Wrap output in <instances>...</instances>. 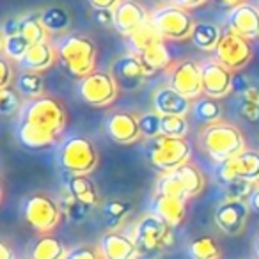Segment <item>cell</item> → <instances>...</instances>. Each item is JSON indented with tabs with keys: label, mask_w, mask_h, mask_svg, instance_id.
Returning <instances> with one entry per match:
<instances>
[{
	"label": "cell",
	"mask_w": 259,
	"mask_h": 259,
	"mask_svg": "<svg viewBox=\"0 0 259 259\" xmlns=\"http://www.w3.org/2000/svg\"><path fill=\"white\" fill-rule=\"evenodd\" d=\"M247 202H248V206H250V211L259 213V185H255V187H254L252 194L248 195Z\"/></svg>",
	"instance_id": "obj_47"
},
{
	"label": "cell",
	"mask_w": 259,
	"mask_h": 259,
	"mask_svg": "<svg viewBox=\"0 0 259 259\" xmlns=\"http://www.w3.org/2000/svg\"><path fill=\"white\" fill-rule=\"evenodd\" d=\"M234 180H245L248 183L259 185V151L245 149L234 158L219 163L217 169V181L220 187L231 183Z\"/></svg>",
	"instance_id": "obj_11"
},
{
	"label": "cell",
	"mask_w": 259,
	"mask_h": 259,
	"mask_svg": "<svg viewBox=\"0 0 259 259\" xmlns=\"http://www.w3.org/2000/svg\"><path fill=\"white\" fill-rule=\"evenodd\" d=\"M69 250L66 245L52 234H41L30 247V259H66Z\"/></svg>",
	"instance_id": "obj_25"
},
{
	"label": "cell",
	"mask_w": 259,
	"mask_h": 259,
	"mask_svg": "<svg viewBox=\"0 0 259 259\" xmlns=\"http://www.w3.org/2000/svg\"><path fill=\"white\" fill-rule=\"evenodd\" d=\"M250 215V206L247 201L240 199H224L213 213L215 226L222 231L224 234L236 236L245 229V224Z\"/></svg>",
	"instance_id": "obj_13"
},
{
	"label": "cell",
	"mask_w": 259,
	"mask_h": 259,
	"mask_svg": "<svg viewBox=\"0 0 259 259\" xmlns=\"http://www.w3.org/2000/svg\"><path fill=\"white\" fill-rule=\"evenodd\" d=\"M151 13L139 0H121V4L114 9V29L122 37H128L149 23Z\"/></svg>",
	"instance_id": "obj_17"
},
{
	"label": "cell",
	"mask_w": 259,
	"mask_h": 259,
	"mask_svg": "<svg viewBox=\"0 0 259 259\" xmlns=\"http://www.w3.org/2000/svg\"><path fill=\"white\" fill-rule=\"evenodd\" d=\"M139 124H141L142 137H144L146 141L162 135V115H160L158 112L151 110V112L142 114L141 117H139Z\"/></svg>",
	"instance_id": "obj_39"
},
{
	"label": "cell",
	"mask_w": 259,
	"mask_h": 259,
	"mask_svg": "<svg viewBox=\"0 0 259 259\" xmlns=\"http://www.w3.org/2000/svg\"><path fill=\"white\" fill-rule=\"evenodd\" d=\"M219 2L224 6H229V8H234V6H238V4H243L245 0H219Z\"/></svg>",
	"instance_id": "obj_50"
},
{
	"label": "cell",
	"mask_w": 259,
	"mask_h": 259,
	"mask_svg": "<svg viewBox=\"0 0 259 259\" xmlns=\"http://www.w3.org/2000/svg\"><path fill=\"white\" fill-rule=\"evenodd\" d=\"M160 2H169V0H160ZM172 2H174V0H172Z\"/></svg>",
	"instance_id": "obj_52"
},
{
	"label": "cell",
	"mask_w": 259,
	"mask_h": 259,
	"mask_svg": "<svg viewBox=\"0 0 259 259\" xmlns=\"http://www.w3.org/2000/svg\"><path fill=\"white\" fill-rule=\"evenodd\" d=\"M192 259H220V247L213 236H199L188 245Z\"/></svg>",
	"instance_id": "obj_36"
},
{
	"label": "cell",
	"mask_w": 259,
	"mask_h": 259,
	"mask_svg": "<svg viewBox=\"0 0 259 259\" xmlns=\"http://www.w3.org/2000/svg\"><path fill=\"white\" fill-rule=\"evenodd\" d=\"M153 110L160 115H188L192 110V100L170 85H162L153 94Z\"/></svg>",
	"instance_id": "obj_20"
},
{
	"label": "cell",
	"mask_w": 259,
	"mask_h": 259,
	"mask_svg": "<svg viewBox=\"0 0 259 259\" xmlns=\"http://www.w3.org/2000/svg\"><path fill=\"white\" fill-rule=\"evenodd\" d=\"M100 211L101 220L108 227V231H117V227H121V224H124V220L128 219L130 211H132V204L128 201H122V199H112L101 206Z\"/></svg>",
	"instance_id": "obj_31"
},
{
	"label": "cell",
	"mask_w": 259,
	"mask_h": 259,
	"mask_svg": "<svg viewBox=\"0 0 259 259\" xmlns=\"http://www.w3.org/2000/svg\"><path fill=\"white\" fill-rule=\"evenodd\" d=\"M190 114L194 115V119L197 122L208 126V124H213V122L222 121V105H220L219 100L201 96L199 100L192 101Z\"/></svg>",
	"instance_id": "obj_29"
},
{
	"label": "cell",
	"mask_w": 259,
	"mask_h": 259,
	"mask_svg": "<svg viewBox=\"0 0 259 259\" xmlns=\"http://www.w3.org/2000/svg\"><path fill=\"white\" fill-rule=\"evenodd\" d=\"M57 61L66 73L75 78H83L96 71L98 47L91 36L80 32L62 34L55 45Z\"/></svg>",
	"instance_id": "obj_2"
},
{
	"label": "cell",
	"mask_w": 259,
	"mask_h": 259,
	"mask_svg": "<svg viewBox=\"0 0 259 259\" xmlns=\"http://www.w3.org/2000/svg\"><path fill=\"white\" fill-rule=\"evenodd\" d=\"M202 94L213 100H222L233 93V71L215 59H208L201 64Z\"/></svg>",
	"instance_id": "obj_14"
},
{
	"label": "cell",
	"mask_w": 259,
	"mask_h": 259,
	"mask_svg": "<svg viewBox=\"0 0 259 259\" xmlns=\"http://www.w3.org/2000/svg\"><path fill=\"white\" fill-rule=\"evenodd\" d=\"M255 185L248 183L245 180H234L231 183L224 185V194H226V199H240V201H247L248 195L252 194Z\"/></svg>",
	"instance_id": "obj_40"
},
{
	"label": "cell",
	"mask_w": 259,
	"mask_h": 259,
	"mask_svg": "<svg viewBox=\"0 0 259 259\" xmlns=\"http://www.w3.org/2000/svg\"><path fill=\"white\" fill-rule=\"evenodd\" d=\"M55 61H57V50L50 41H45V43L32 45L25 57L18 62V66L22 68V71L43 73L50 69L55 64Z\"/></svg>",
	"instance_id": "obj_21"
},
{
	"label": "cell",
	"mask_w": 259,
	"mask_h": 259,
	"mask_svg": "<svg viewBox=\"0 0 259 259\" xmlns=\"http://www.w3.org/2000/svg\"><path fill=\"white\" fill-rule=\"evenodd\" d=\"M68 126V112L54 96L25 100L16 122V139L27 149L54 146Z\"/></svg>",
	"instance_id": "obj_1"
},
{
	"label": "cell",
	"mask_w": 259,
	"mask_h": 259,
	"mask_svg": "<svg viewBox=\"0 0 259 259\" xmlns=\"http://www.w3.org/2000/svg\"><path fill=\"white\" fill-rule=\"evenodd\" d=\"M57 163L66 174L89 176L100 163V153L89 137L71 135L64 139L59 146Z\"/></svg>",
	"instance_id": "obj_5"
},
{
	"label": "cell",
	"mask_w": 259,
	"mask_h": 259,
	"mask_svg": "<svg viewBox=\"0 0 259 259\" xmlns=\"http://www.w3.org/2000/svg\"><path fill=\"white\" fill-rule=\"evenodd\" d=\"M78 98L91 107H107L117 98L119 87L110 71H93L78 80Z\"/></svg>",
	"instance_id": "obj_9"
},
{
	"label": "cell",
	"mask_w": 259,
	"mask_h": 259,
	"mask_svg": "<svg viewBox=\"0 0 259 259\" xmlns=\"http://www.w3.org/2000/svg\"><path fill=\"white\" fill-rule=\"evenodd\" d=\"M165 41L162 36H160L158 30L153 27L151 20L149 23H146L144 27H141L139 30H135L132 36L126 37V45H128V50L135 55H142L144 52H148L149 48H153L155 45Z\"/></svg>",
	"instance_id": "obj_26"
},
{
	"label": "cell",
	"mask_w": 259,
	"mask_h": 259,
	"mask_svg": "<svg viewBox=\"0 0 259 259\" xmlns=\"http://www.w3.org/2000/svg\"><path fill=\"white\" fill-rule=\"evenodd\" d=\"M20 34L29 41L30 45L45 43V41H50V34L45 29L43 22H41L39 11H30L25 15H20Z\"/></svg>",
	"instance_id": "obj_28"
},
{
	"label": "cell",
	"mask_w": 259,
	"mask_h": 259,
	"mask_svg": "<svg viewBox=\"0 0 259 259\" xmlns=\"http://www.w3.org/2000/svg\"><path fill=\"white\" fill-rule=\"evenodd\" d=\"M167 75H169V85L188 100L195 101L204 96L201 64L192 59H181L178 62H172L167 69Z\"/></svg>",
	"instance_id": "obj_10"
},
{
	"label": "cell",
	"mask_w": 259,
	"mask_h": 259,
	"mask_svg": "<svg viewBox=\"0 0 259 259\" xmlns=\"http://www.w3.org/2000/svg\"><path fill=\"white\" fill-rule=\"evenodd\" d=\"M93 20L103 29H110L114 27V11L108 9H93Z\"/></svg>",
	"instance_id": "obj_44"
},
{
	"label": "cell",
	"mask_w": 259,
	"mask_h": 259,
	"mask_svg": "<svg viewBox=\"0 0 259 259\" xmlns=\"http://www.w3.org/2000/svg\"><path fill=\"white\" fill-rule=\"evenodd\" d=\"M213 59L219 61L222 66H226L229 71L236 73L243 69L252 59V45L250 41L227 30L222 34V39L217 45L215 52H213Z\"/></svg>",
	"instance_id": "obj_12"
},
{
	"label": "cell",
	"mask_w": 259,
	"mask_h": 259,
	"mask_svg": "<svg viewBox=\"0 0 259 259\" xmlns=\"http://www.w3.org/2000/svg\"><path fill=\"white\" fill-rule=\"evenodd\" d=\"M87 2L93 9H108V11H114L121 4V0H87Z\"/></svg>",
	"instance_id": "obj_46"
},
{
	"label": "cell",
	"mask_w": 259,
	"mask_h": 259,
	"mask_svg": "<svg viewBox=\"0 0 259 259\" xmlns=\"http://www.w3.org/2000/svg\"><path fill=\"white\" fill-rule=\"evenodd\" d=\"M64 190L93 209L100 204V192H98L96 183L89 176L64 172Z\"/></svg>",
	"instance_id": "obj_22"
},
{
	"label": "cell",
	"mask_w": 259,
	"mask_h": 259,
	"mask_svg": "<svg viewBox=\"0 0 259 259\" xmlns=\"http://www.w3.org/2000/svg\"><path fill=\"white\" fill-rule=\"evenodd\" d=\"M202 151L217 163H224L247 149V142L241 130L233 122L219 121L204 126L199 135Z\"/></svg>",
	"instance_id": "obj_3"
},
{
	"label": "cell",
	"mask_w": 259,
	"mask_h": 259,
	"mask_svg": "<svg viewBox=\"0 0 259 259\" xmlns=\"http://www.w3.org/2000/svg\"><path fill=\"white\" fill-rule=\"evenodd\" d=\"M227 30L247 41L259 39V8L254 4H238L227 15Z\"/></svg>",
	"instance_id": "obj_18"
},
{
	"label": "cell",
	"mask_w": 259,
	"mask_h": 259,
	"mask_svg": "<svg viewBox=\"0 0 259 259\" xmlns=\"http://www.w3.org/2000/svg\"><path fill=\"white\" fill-rule=\"evenodd\" d=\"M103 259H139L141 250L132 236L119 231H107L100 240Z\"/></svg>",
	"instance_id": "obj_19"
},
{
	"label": "cell",
	"mask_w": 259,
	"mask_h": 259,
	"mask_svg": "<svg viewBox=\"0 0 259 259\" xmlns=\"http://www.w3.org/2000/svg\"><path fill=\"white\" fill-rule=\"evenodd\" d=\"M254 254H255V259H259V236L255 238V241H254Z\"/></svg>",
	"instance_id": "obj_51"
},
{
	"label": "cell",
	"mask_w": 259,
	"mask_h": 259,
	"mask_svg": "<svg viewBox=\"0 0 259 259\" xmlns=\"http://www.w3.org/2000/svg\"><path fill=\"white\" fill-rule=\"evenodd\" d=\"M222 30L219 25L215 23H208V22H201L195 23L194 34H192V43L195 48L202 52H215L219 41L222 39Z\"/></svg>",
	"instance_id": "obj_30"
},
{
	"label": "cell",
	"mask_w": 259,
	"mask_h": 259,
	"mask_svg": "<svg viewBox=\"0 0 259 259\" xmlns=\"http://www.w3.org/2000/svg\"><path fill=\"white\" fill-rule=\"evenodd\" d=\"M15 89L22 94L25 100L45 96V82L41 73L34 71H20L15 78Z\"/></svg>",
	"instance_id": "obj_33"
},
{
	"label": "cell",
	"mask_w": 259,
	"mask_h": 259,
	"mask_svg": "<svg viewBox=\"0 0 259 259\" xmlns=\"http://www.w3.org/2000/svg\"><path fill=\"white\" fill-rule=\"evenodd\" d=\"M240 115L245 119V121H248V122H259V105L241 100V103H240Z\"/></svg>",
	"instance_id": "obj_43"
},
{
	"label": "cell",
	"mask_w": 259,
	"mask_h": 259,
	"mask_svg": "<svg viewBox=\"0 0 259 259\" xmlns=\"http://www.w3.org/2000/svg\"><path fill=\"white\" fill-rule=\"evenodd\" d=\"M142 61V66L146 69V75H155V73L162 71V69H169L170 62V54L167 50L165 41L155 45L153 48H149L148 52H144L142 55H139Z\"/></svg>",
	"instance_id": "obj_32"
},
{
	"label": "cell",
	"mask_w": 259,
	"mask_h": 259,
	"mask_svg": "<svg viewBox=\"0 0 259 259\" xmlns=\"http://www.w3.org/2000/svg\"><path fill=\"white\" fill-rule=\"evenodd\" d=\"M172 174L176 176V180H178V183H180L187 201L188 199L197 197V195L204 190V185H206L204 174H202L194 163H190V162L185 163L180 169L172 170Z\"/></svg>",
	"instance_id": "obj_24"
},
{
	"label": "cell",
	"mask_w": 259,
	"mask_h": 259,
	"mask_svg": "<svg viewBox=\"0 0 259 259\" xmlns=\"http://www.w3.org/2000/svg\"><path fill=\"white\" fill-rule=\"evenodd\" d=\"M66 259H103L100 247L94 245H78V247L71 248Z\"/></svg>",
	"instance_id": "obj_41"
},
{
	"label": "cell",
	"mask_w": 259,
	"mask_h": 259,
	"mask_svg": "<svg viewBox=\"0 0 259 259\" xmlns=\"http://www.w3.org/2000/svg\"><path fill=\"white\" fill-rule=\"evenodd\" d=\"M110 73L114 76L115 83H117L119 89L122 91H135L144 83L146 80V69L142 66V61L139 55L128 54L121 55L117 57L114 62H112V68H110Z\"/></svg>",
	"instance_id": "obj_16"
},
{
	"label": "cell",
	"mask_w": 259,
	"mask_h": 259,
	"mask_svg": "<svg viewBox=\"0 0 259 259\" xmlns=\"http://www.w3.org/2000/svg\"><path fill=\"white\" fill-rule=\"evenodd\" d=\"M144 156L148 163L158 172H172L190 162L192 146L187 139H172L167 135L148 139L144 144Z\"/></svg>",
	"instance_id": "obj_4"
},
{
	"label": "cell",
	"mask_w": 259,
	"mask_h": 259,
	"mask_svg": "<svg viewBox=\"0 0 259 259\" xmlns=\"http://www.w3.org/2000/svg\"><path fill=\"white\" fill-rule=\"evenodd\" d=\"M105 132L115 144H135L142 137L139 117L134 112L115 110L105 119Z\"/></svg>",
	"instance_id": "obj_15"
},
{
	"label": "cell",
	"mask_w": 259,
	"mask_h": 259,
	"mask_svg": "<svg viewBox=\"0 0 259 259\" xmlns=\"http://www.w3.org/2000/svg\"><path fill=\"white\" fill-rule=\"evenodd\" d=\"M0 259H18L16 252L8 245V241H0Z\"/></svg>",
	"instance_id": "obj_49"
},
{
	"label": "cell",
	"mask_w": 259,
	"mask_h": 259,
	"mask_svg": "<svg viewBox=\"0 0 259 259\" xmlns=\"http://www.w3.org/2000/svg\"><path fill=\"white\" fill-rule=\"evenodd\" d=\"M208 0H174V4H178L180 8H183V9H195V8H199V6H202V4H206Z\"/></svg>",
	"instance_id": "obj_48"
},
{
	"label": "cell",
	"mask_w": 259,
	"mask_h": 259,
	"mask_svg": "<svg viewBox=\"0 0 259 259\" xmlns=\"http://www.w3.org/2000/svg\"><path fill=\"white\" fill-rule=\"evenodd\" d=\"M23 220L41 234H48L61 224L62 209L59 199L52 197L47 192H36L30 194L23 201L22 206Z\"/></svg>",
	"instance_id": "obj_6"
},
{
	"label": "cell",
	"mask_w": 259,
	"mask_h": 259,
	"mask_svg": "<svg viewBox=\"0 0 259 259\" xmlns=\"http://www.w3.org/2000/svg\"><path fill=\"white\" fill-rule=\"evenodd\" d=\"M241 100L259 105V87L254 85V83H247V85L241 89Z\"/></svg>",
	"instance_id": "obj_45"
},
{
	"label": "cell",
	"mask_w": 259,
	"mask_h": 259,
	"mask_svg": "<svg viewBox=\"0 0 259 259\" xmlns=\"http://www.w3.org/2000/svg\"><path fill=\"white\" fill-rule=\"evenodd\" d=\"M151 23L163 39L174 43L190 39L195 29L194 16L188 13V9L180 8L178 4H165L162 8H156L151 13Z\"/></svg>",
	"instance_id": "obj_7"
},
{
	"label": "cell",
	"mask_w": 259,
	"mask_h": 259,
	"mask_svg": "<svg viewBox=\"0 0 259 259\" xmlns=\"http://www.w3.org/2000/svg\"><path fill=\"white\" fill-rule=\"evenodd\" d=\"M32 45L22 36V34H15V36H2L0 41V50H2V57L9 59L11 62L18 64L25 54L29 52V48Z\"/></svg>",
	"instance_id": "obj_35"
},
{
	"label": "cell",
	"mask_w": 259,
	"mask_h": 259,
	"mask_svg": "<svg viewBox=\"0 0 259 259\" xmlns=\"http://www.w3.org/2000/svg\"><path fill=\"white\" fill-rule=\"evenodd\" d=\"M41 22H43L45 29L48 34H68V29L71 27V15L66 8L62 6H48V8L41 9Z\"/></svg>",
	"instance_id": "obj_27"
},
{
	"label": "cell",
	"mask_w": 259,
	"mask_h": 259,
	"mask_svg": "<svg viewBox=\"0 0 259 259\" xmlns=\"http://www.w3.org/2000/svg\"><path fill=\"white\" fill-rule=\"evenodd\" d=\"M156 217L169 224L170 227H178L183 224L187 217V201L178 197H169V195H156L153 201V211Z\"/></svg>",
	"instance_id": "obj_23"
},
{
	"label": "cell",
	"mask_w": 259,
	"mask_h": 259,
	"mask_svg": "<svg viewBox=\"0 0 259 259\" xmlns=\"http://www.w3.org/2000/svg\"><path fill=\"white\" fill-rule=\"evenodd\" d=\"M190 122L187 115H162V135L172 139H187Z\"/></svg>",
	"instance_id": "obj_38"
},
{
	"label": "cell",
	"mask_w": 259,
	"mask_h": 259,
	"mask_svg": "<svg viewBox=\"0 0 259 259\" xmlns=\"http://www.w3.org/2000/svg\"><path fill=\"white\" fill-rule=\"evenodd\" d=\"M59 204H61L62 215H64L69 222H75V224L85 220L87 217L91 215V211H93L91 206L80 202L78 199H75L69 192H66V190L62 192L61 197H59Z\"/></svg>",
	"instance_id": "obj_34"
},
{
	"label": "cell",
	"mask_w": 259,
	"mask_h": 259,
	"mask_svg": "<svg viewBox=\"0 0 259 259\" xmlns=\"http://www.w3.org/2000/svg\"><path fill=\"white\" fill-rule=\"evenodd\" d=\"M15 69L9 59L0 57V89L4 87H11V83L15 82Z\"/></svg>",
	"instance_id": "obj_42"
},
{
	"label": "cell",
	"mask_w": 259,
	"mask_h": 259,
	"mask_svg": "<svg viewBox=\"0 0 259 259\" xmlns=\"http://www.w3.org/2000/svg\"><path fill=\"white\" fill-rule=\"evenodd\" d=\"M23 96L15 89V87H4L0 89V114L4 117H11V115H18L22 110Z\"/></svg>",
	"instance_id": "obj_37"
},
{
	"label": "cell",
	"mask_w": 259,
	"mask_h": 259,
	"mask_svg": "<svg viewBox=\"0 0 259 259\" xmlns=\"http://www.w3.org/2000/svg\"><path fill=\"white\" fill-rule=\"evenodd\" d=\"M132 238L137 243L141 254H153V252H160L163 248H169L174 243V234L172 227L169 224L163 222L160 217L155 213H148L134 227V234Z\"/></svg>",
	"instance_id": "obj_8"
}]
</instances>
